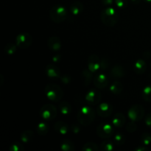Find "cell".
I'll list each match as a JSON object with an SVG mask.
<instances>
[{
	"label": "cell",
	"instance_id": "28",
	"mask_svg": "<svg viewBox=\"0 0 151 151\" xmlns=\"http://www.w3.org/2000/svg\"><path fill=\"white\" fill-rule=\"evenodd\" d=\"M114 142L118 146H121L125 143V137L122 133H116L114 135Z\"/></svg>",
	"mask_w": 151,
	"mask_h": 151
},
{
	"label": "cell",
	"instance_id": "3",
	"mask_svg": "<svg viewBox=\"0 0 151 151\" xmlns=\"http://www.w3.org/2000/svg\"><path fill=\"white\" fill-rule=\"evenodd\" d=\"M44 93L49 100L58 102L63 97V91L58 85L55 83H49L44 88Z\"/></svg>",
	"mask_w": 151,
	"mask_h": 151
},
{
	"label": "cell",
	"instance_id": "40",
	"mask_svg": "<svg viewBox=\"0 0 151 151\" xmlns=\"http://www.w3.org/2000/svg\"><path fill=\"white\" fill-rule=\"evenodd\" d=\"M134 150L135 151H148L149 150V148L147 147V146H145V145H139L138 146V147H136L135 149H134Z\"/></svg>",
	"mask_w": 151,
	"mask_h": 151
},
{
	"label": "cell",
	"instance_id": "35",
	"mask_svg": "<svg viewBox=\"0 0 151 151\" xmlns=\"http://www.w3.org/2000/svg\"><path fill=\"white\" fill-rule=\"evenodd\" d=\"M109 65H110V63L107 58H101V60H100V69L106 70L107 69H109Z\"/></svg>",
	"mask_w": 151,
	"mask_h": 151
},
{
	"label": "cell",
	"instance_id": "29",
	"mask_svg": "<svg viewBox=\"0 0 151 151\" xmlns=\"http://www.w3.org/2000/svg\"><path fill=\"white\" fill-rule=\"evenodd\" d=\"M100 150L98 145L94 142H87L83 146L82 150L83 151H97Z\"/></svg>",
	"mask_w": 151,
	"mask_h": 151
},
{
	"label": "cell",
	"instance_id": "44",
	"mask_svg": "<svg viewBox=\"0 0 151 151\" xmlns=\"http://www.w3.org/2000/svg\"><path fill=\"white\" fill-rule=\"evenodd\" d=\"M150 65H151V63H150Z\"/></svg>",
	"mask_w": 151,
	"mask_h": 151
},
{
	"label": "cell",
	"instance_id": "22",
	"mask_svg": "<svg viewBox=\"0 0 151 151\" xmlns=\"http://www.w3.org/2000/svg\"><path fill=\"white\" fill-rule=\"evenodd\" d=\"M60 148L63 151H74L75 149V144L71 140L63 139L60 144Z\"/></svg>",
	"mask_w": 151,
	"mask_h": 151
},
{
	"label": "cell",
	"instance_id": "8",
	"mask_svg": "<svg viewBox=\"0 0 151 151\" xmlns=\"http://www.w3.org/2000/svg\"><path fill=\"white\" fill-rule=\"evenodd\" d=\"M32 41L33 39L30 34L28 32H22L16 36V44L19 48L27 49L30 47Z\"/></svg>",
	"mask_w": 151,
	"mask_h": 151
},
{
	"label": "cell",
	"instance_id": "16",
	"mask_svg": "<svg viewBox=\"0 0 151 151\" xmlns=\"http://www.w3.org/2000/svg\"><path fill=\"white\" fill-rule=\"evenodd\" d=\"M54 129L56 132L61 135H66L69 132V130H71V128H69V125L63 121H58L55 123Z\"/></svg>",
	"mask_w": 151,
	"mask_h": 151
},
{
	"label": "cell",
	"instance_id": "2",
	"mask_svg": "<svg viewBox=\"0 0 151 151\" xmlns=\"http://www.w3.org/2000/svg\"><path fill=\"white\" fill-rule=\"evenodd\" d=\"M100 19L105 25L113 27L118 22V13L113 7H108L101 11Z\"/></svg>",
	"mask_w": 151,
	"mask_h": 151
},
{
	"label": "cell",
	"instance_id": "24",
	"mask_svg": "<svg viewBox=\"0 0 151 151\" xmlns=\"http://www.w3.org/2000/svg\"><path fill=\"white\" fill-rule=\"evenodd\" d=\"M82 76L83 78V83L85 86H88L93 80V72L88 69H84L82 72Z\"/></svg>",
	"mask_w": 151,
	"mask_h": 151
},
{
	"label": "cell",
	"instance_id": "26",
	"mask_svg": "<svg viewBox=\"0 0 151 151\" xmlns=\"http://www.w3.org/2000/svg\"><path fill=\"white\" fill-rule=\"evenodd\" d=\"M114 142L111 140L106 139L102 142L100 145V149L103 151H113L114 150Z\"/></svg>",
	"mask_w": 151,
	"mask_h": 151
},
{
	"label": "cell",
	"instance_id": "10",
	"mask_svg": "<svg viewBox=\"0 0 151 151\" xmlns=\"http://www.w3.org/2000/svg\"><path fill=\"white\" fill-rule=\"evenodd\" d=\"M100 60L97 55L91 54L88 59V68L90 71L94 73L100 69Z\"/></svg>",
	"mask_w": 151,
	"mask_h": 151
},
{
	"label": "cell",
	"instance_id": "15",
	"mask_svg": "<svg viewBox=\"0 0 151 151\" xmlns=\"http://www.w3.org/2000/svg\"><path fill=\"white\" fill-rule=\"evenodd\" d=\"M126 122V119L123 114L122 113H116L112 118V122L115 128H121L124 126Z\"/></svg>",
	"mask_w": 151,
	"mask_h": 151
},
{
	"label": "cell",
	"instance_id": "31",
	"mask_svg": "<svg viewBox=\"0 0 151 151\" xmlns=\"http://www.w3.org/2000/svg\"><path fill=\"white\" fill-rule=\"evenodd\" d=\"M141 142L143 145L149 146L151 145V135L149 133H143L141 137Z\"/></svg>",
	"mask_w": 151,
	"mask_h": 151
},
{
	"label": "cell",
	"instance_id": "18",
	"mask_svg": "<svg viewBox=\"0 0 151 151\" xmlns=\"http://www.w3.org/2000/svg\"><path fill=\"white\" fill-rule=\"evenodd\" d=\"M83 9L84 7L82 2L79 1H75L72 2L70 5V13L75 16H79L83 13Z\"/></svg>",
	"mask_w": 151,
	"mask_h": 151
},
{
	"label": "cell",
	"instance_id": "23",
	"mask_svg": "<svg viewBox=\"0 0 151 151\" xmlns=\"http://www.w3.org/2000/svg\"><path fill=\"white\" fill-rule=\"evenodd\" d=\"M49 130V125L45 122H41L38 124L36 128V131L38 135L45 136L48 134Z\"/></svg>",
	"mask_w": 151,
	"mask_h": 151
},
{
	"label": "cell",
	"instance_id": "38",
	"mask_svg": "<svg viewBox=\"0 0 151 151\" xmlns=\"http://www.w3.org/2000/svg\"><path fill=\"white\" fill-rule=\"evenodd\" d=\"M60 80H61L62 83L64 84H69L71 82V78L67 75H64L63 76H60Z\"/></svg>",
	"mask_w": 151,
	"mask_h": 151
},
{
	"label": "cell",
	"instance_id": "30",
	"mask_svg": "<svg viewBox=\"0 0 151 151\" xmlns=\"http://www.w3.org/2000/svg\"><path fill=\"white\" fill-rule=\"evenodd\" d=\"M16 48H17V45L16 44L9 43L4 47V50L7 55H13L16 52Z\"/></svg>",
	"mask_w": 151,
	"mask_h": 151
},
{
	"label": "cell",
	"instance_id": "7",
	"mask_svg": "<svg viewBox=\"0 0 151 151\" xmlns=\"http://www.w3.org/2000/svg\"><path fill=\"white\" fill-rule=\"evenodd\" d=\"M113 124L109 122H103L98 125L97 134L103 139H109L114 134V128Z\"/></svg>",
	"mask_w": 151,
	"mask_h": 151
},
{
	"label": "cell",
	"instance_id": "6",
	"mask_svg": "<svg viewBox=\"0 0 151 151\" xmlns=\"http://www.w3.org/2000/svg\"><path fill=\"white\" fill-rule=\"evenodd\" d=\"M58 114L55 106L52 104H45L40 110V116L44 121H52L56 117Z\"/></svg>",
	"mask_w": 151,
	"mask_h": 151
},
{
	"label": "cell",
	"instance_id": "43",
	"mask_svg": "<svg viewBox=\"0 0 151 151\" xmlns=\"http://www.w3.org/2000/svg\"><path fill=\"white\" fill-rule=\"evenodd\" d=\"M145 1L146 2L149 3V4H151V0H145Z\"/></svg>",
	"mask_w": 151,
	"mask_h": 151
},
{
	"label": "cell",
	"instance_id": "1",
	"mask_svg": "<svg viewBox=\"0 0 151 151\" xmlns=\"http://www.w3.org/2000/svg\"><path fill=\"white\" fill-rule=\"evenodd\" d=\"M95 118V111L89 106H84L78 111L77 119L81 125L87 126L94 121Z\"/></svg>",
	"mask_w": 151,
	"mask_h": 151
},
{
	"label": "cell",
	"instance_id": "36",
	"mask_svg": "<svg viewBox=\"0 0 151 151\" xmlns=\"http://www.w3.org/2000/svg\"><path fill=\"white\" fill-rule=\"evenodd\" d=\"M71 131H72L73 134H78L80 133V131H81V127L77 123L72 124V125L71 126Z\"/></svg>",
	"mask_w": 151,
	"mask_h": 151
},
{
	"label": "cell",
	"instance_id": "19",
	"mask_svg": "<svg viewBox=\"0 0 151 151\" xmlns=\"http://www.w3.org/2000/svg\"><path fill=\"white\" fill-rule=\"evenodd\" d=\"M134 72L138 75H142L145 72L147 69V64L143 59H138L134 63Z\"/></svg>",
	"mask_w": 151,
	"mask_h": 151
},
{
	"label": "cell",
	"instance_id": "20",
	"mask_svg": "<svg viewBox=\"0 0 151 151\" xmlns=\"http://www.w3.org/2000/svg\"><path fill=\"white\" fill-rule=\"evenodd\" d=\"M59 111L63 116H69L72 111V107L67 101H63L59 104Z\"/></svg>",
	"mask_w": 151,
	"mask_h": 151
},
{
	"label": "cell",
	"instance_id": "32",
	"mask_svg": "<svg viewBox=\"0 0 151 151\" xmlns=\"http://www.w3.org/2000/svg\"><path fill=\"white\" fill-rule=\"evenodd\" d=\"M10 151H23L24 150V147L19 142H15L12 143L9 147Z\"/></svg>",
	"mask_w": 151,
	"mask_h": 151
},
{
	"label": "cell",
	"instance_id": "13",
	"mask_svg": "<svg viewBox=\"0 0 151 151\" xmlns=\"http://www.w3.org/2000/svg\"><path fill=\"white\" fill-rule=\"evenodd\" d=\"M45 73L47 76H48L52 79L60 78V71L57 66L53 63H50L46 66Z\"/></svg>",
	"mask_w": 151,
	"mask_h": 151
},
{
	"label": "cell",
	"instance_id": "9",
	"mask_svg": "<svg viewBox=\"0 0 151 151\" xmlns=\"http://www.w3.org/2000/svg\"><path fill=\"white\" fill-rule=\"evenodd\" d=\"M86 100L89 105H97L101 100V93L95 88L89 90L86 94Z\"/></svg>",
	"mask_w": 151,
	"mask_h": 151
},
{
	"label": "cell",
	"instance_id": "21",
	"mask_svg": "<svg viewBox=\"0 0 151 151\" xmlns=\"http://www.w3.org/2000/svg\"><path fill=\"white\" fill-rule=\"evenodd\" d=\"M110 88V91L112 94L117 95V94H119L122 93L124 88L122 83L118 81H115L112 83V84L110 86V88Z\"/></svg>",
	"mask_w": 151,
	"mask_h": 151
},
{
	"label": "cell",
	"instance_id": "11",
	"mask_svg": "<svg viewBox=\"0 0 151 151\" xmlns=\"http://www.w3.org/2000/svg\"><path fill=\"white\" fill-rule=\"evenodd\" d=\"M93 81H94V86L100 89H103L109 84V79L107 76L104 73H100V72H98L94 75Z\"/></svg>",
	"mask_w": 151,
	"mask_h": 151
},
{
	"label": "cell",
	"instance_id": "17",
	"mask_svg": "<svg viewBox=\"0 0 151 151\" xmlns=\"http://www.w3.org/2000/svg\"><path fill=\"white\" fill-rule=\"evenodd\" d=\"M110 74L114 78H120L125 75V70L123 66L119 64H116L111 69Z\"/></svg>",
	"mask_w": 151,
	"mask_h": 151
},
{
	"label": "cell",
	"instance_id": "42",
	"mask_svg": "<svg viewBox=\"0 0 151 151\" xmlns=\"http://www.w3.org/2000/svg\"><path fill=\"white\" fill-rule=\"evenodd\" d=\"M142 0H131V1L132 2V4H138L141 2Z\"/></svg>",
	"mask_w": 151,
	"mask_h": 151
},
{
	"label": "cell",
	"instance_id": "4",
	"mask_svg": "<svg viewBox=\"0 0 151 151\" xmlns=\"http://www.w3.org/2000/svg\"><path fill=\"white\" fill-rule=\"evenodd\" d=\"M68 16L67 10L61 4H55L50 10V17L55 23H61L66 20Z\"/></svg>",
	"mask_w": 151,
	"mask_h": 151
},
{
	"label": "cell",
	"instance_id": "12",
	"mask_svg": "<svg viewBox=\"0 0 151 151\" xmlns=\"http://www.w3.org/2000/svg\"><path fill=\"white\" fill-rule=\"evenodd\" d=\"M113 111V107L108 103H100L97 109V113L101 117H108L111 116Z\"/></svg>",
	"mask_w": 151,
	"mask_h": 151
},
{
	"label": "cell",
	"instance_id": "25",
	"mask_svg": "<svg viewBox=\"0 0 151 151\" xmlns=\"http://www.w3.org/2000/svg\"><path fill=\"white\" fill-rule=\"evenodd\" d=\"M34 137V132L31 130H27L22 133L20 136V139L22 142L28 143L32 140Z\"/></svg>",
	"mask_w": 151,
	"mask_h": 151
},
{
	"label": "cell",
	"instance_id": "33",
	"mask_svg": "<svg viewBox=\"0 0 151 151\" xmlns=\"http://www.w3.org/2000/svg\"><path fill=\"white\" fill-rule=\"evenodd\" d=\"M115 4L120 10L126 8L128 5V0H114Z\"/></svg>",
	"mask_w": 151,
	"mask_h": 151
},
{
	"label": "cell",
	"instance_id": "41",
	"mask_svg": "<svg viewBox=\"0 0 151 151\" xmlns=\"http://www.w3.org/2000/svg\"><path fill=\"white\" fill-rule=\"evenodd\" d=\"M60 58H61V57H60V55H54L52 57V60L54 63H58L59 61L60 60Z\"/></svg>",
	"mask_w": 151,
	"mask_h": 151
},
{
	"label": "cell",
	"instance_id": "37",
	"mask_svg": "<svg viewBox=\"0 0 151 151\" xmlns=\"http://www.w3.org/2000/svg\"><path fill=\"white\" fill-rule=\"evenodd\" d=\"M145 123L146 126L148 127L149 128H151V112L147 114L145 118Z\"/></svg>",
	"mask_w": 151,
	"mask_h": 151
},
{
	"label": "cell",
	"instance_id": "39",
	"mask_svg": "<svg viewBox=\"0 0 151 151\" xmlns=\"http://www.w3.org/2000/svg\"><path fill=\"white\" fill-rule=\"evenodd\" d=\"M114 1V0H101V3L103 4V5L108 6V7H110L111 5H112Z\"/></svg>",
	"mask_w": 151,
	"mask_h": 151
},
{
	"label": "cell",
	"instance_id": "27",
	"mask_svg": "<svg viewBox=\"0 0 151 151\" xmlns=\"http://www.w3.org/2000/svg\"><path fill=\"white\" fill-rule=\"evenodd\" d=\"M142 99L146 102H151V85L145 87L142 92Z\"/></svg>",
	"mask_w": 151,
	"mask_h": 151
},
{
	"label": "cell",
	"instance_id": "34",
	"mask_svg": "<svg viewBox=\"0 0 151 151\" xmlns=\"http://www.w3.org/2000/svg\"><path fill=\"white\" fill-rule=\"evenodd\" d=\"M137 125H136L135 122H133V121L128 122L126 125V130L129 133L135 132V131H137Z\"/></svg>",
	"mask_w": 151,
	"mask_h": 151
},
{
	"label": "cell",
	"instance_id": "5",
	"mask_svg": "<svg viewBox=\"0 0 151 151\" xmlns=\"http://www.w3.org/2000/svg\"><path fill=\"white\" fill-rule=\"evenodd\" d=\"M145 114L144 107L139 104H135L131 106L128 111V116L131 121L139 122L141 120Z\"/></svg>",
	"mask_w": 151,
	"mask_h": 151
},
{
	"label": "cell",
	"instance_id": "14",
	"mask_svg": "<svg viewBox=\"0 0 151 151\" xmlns=\"http://www.w3.org/2000/svg\"><path fill=\"white\" fill-rule=\"evenodd\" d=\"M47 46L51 51L58 52L61 48V41L59 37L52 36L47 41Z\"/></svg>",
	"mask_w": 151,
	"mask_h": 151
}]
</instances>
